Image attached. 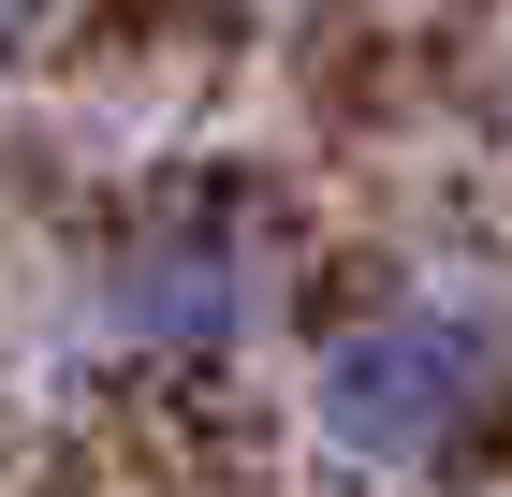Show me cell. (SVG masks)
I'll use <instances>...</instances> for the list:
<instances>
[{
	"mask_svg": "<svg viewBox=\"0 0 512 497\" xmlns=\"http://www.w3.org/2000/svg\"><path fill=\"white\" fill-rule=\"evenodd\" d=\"M308 424L352 468H469L512 424V307L483 293H366L308 337Z\"/></svg>",
	"mask_w": 512,
	"mask_h": 497,
	"instance_id": "cell-1",
	"label": "cell"
},
{
	"mask_svg": "<svg viewBox=\"0 0 512 497\" xmlns=\"http://www.w3.org/2000/svg\"><path fill=\"white\" fill-rule=\"evenodd\" d=\"M44 30H59V0H0V59H30Z\"/></svg>",
	"mask_w": 512,
	"mask_h": 497,
	"instance_id": "cell-3",
	"label": "cell"
},
{
	"mask_svg": "<svg viewBox=\"0 0 512 497\" xmlns=\"http://www.w3.org/2000/svg\"><path fill=\"white\" fill-rule=\"evenodd\" d=\"M88 307H103V337L147 351V366H220V351L264 322V234H249L235 205H147V220L103 234Z\"/></svg>",
	"mask_w": 512,
	"mask_h": 497,
	"instance_id": "cell-2",
	"label": "cell"
}]
</instances>
